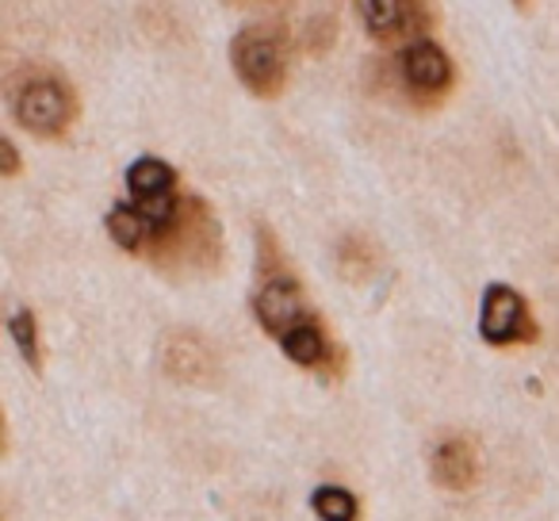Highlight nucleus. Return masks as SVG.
<instances>
[{"instance_id": "obj_1", "label": "nucleus", "mask_w": 559, "mask_h": 521, "mask_svg": "<svg viewBox=\"0 0 559 521\" xmlns=\"http://www.w3.org/2000/svg\"><path fill=\"white\" fill-rule=\"evenodd\" d=\"M253 311L261 327L280 342V350L288 353V360L311 368L319 376H342V345L322 330L314 311L307 307L304 292H299L296 276L284 269H264L261 288L253 296Z\"/></svg>"}, {"instance_id": "obj_2", "label": "nucleus", "mask_w": 559, "mask_h": 521, "mask_svg": "<svg viewBox=\"0 0 559 521\" xmlns=\"http://www.w3.org/2000/svg\"><path fill=\"white\" fill-rule=\"evenodd\" d=\"M142 257L169 276L211 273V269H218V261H223V230H218V218L211 215V208L200 196H185L177 215L154 230V238H150Z\"/></svg>"}, {"instance_id": "obj_3", "label": "nucleus", "mask_w": 559, "mask_h": 521, "mask_svg": "<svg viewBox=\"0 0 559 521\" xmlns=\"http://www.w3.org/2000/svg\"><path fill=\"white\" fill-rule=\"evenodd\" d=\"M9 108L20 127L43 134V139H55V134L70 131L81 104L62 73L47 70V66H27L24 73L12 78Z\"/></svg>"}, {"instance_id": "obj_4", "label": "nucleus", "mask_w": 559, "mask_h": 521, "mask_svg": "<svg viewBox=\"0 0 559 521\" xmlns=\"http://www.w3.org/2000/svg\"><path fill=\"white\" fill-rule=\"evenodd\" d=\"M230 62L238 81L261 100H276L288 85V66H292V50H288V35L272 24H253L246 32H238L230 47Z\"/></svg>"}, {"instance_id": "obj_5", "label": "nucleus", "mask_w": 559, "mask_h": 521, "mask_svg": "<svg viewBox=\"0 0 559 521\" xmlns=\"http://www.w3.org/2000/svg\"><path fill=\"white\" fill-rule=\"evenodd\" d=\"M395 70L399 81H403V93L418 104H441L452 93V85H456V66H452V58L433 39L406 43L399 50Z\"/></svg>"}, {"instance_id": "obj_6", "label": "nucleus", "mask_w": 559, "mask_h": 521, "mask_svg": "<svg viewBox=\"0 0 559 521\" xmlns=\"http://www.w3.org/2000/svg\"><path fill=\"white\" fill-rule=\"evenodd\" d=\"M479 334L490 345H525L536 338L533 315L528 304L510 288V284H490L483 292V315H479Z\"/></svg>"}, {"instance_id": "obj_7", "label": "nucleus", "mask_w": 559, "mask_h": 521, "mask_svg": "<svg viewBox=\"0 0 559 521\" xmlns=\"http://www.w3.org/2000/svg\"><path fill=\"white\" fill-rule=\"evenodd\" d=\"M157 365L177 383H215L218 376L215 350L195 330H169L157 345Z\"/></svg>"}, {"instance_id": "obj_8", "label": "nucleus", "mask_w": 559, "mask_h": 521, "mask_svg": "<svg viewBox=\"0 0 559 521\" xmlns=\"http://www.w3.org/2000/svg\"><path fill=\"white\" fill-rule=\"evenodd\" d=\"M360 24L368 27V35L391 43V39H426V32L433 27V12L426 4L414 0H360L357 4Z\"/></svg>"}, {"instance_id": "obj_9", "label": "nucleus", "mask_w": 559, "mask_h": 521, "mask_svg": "<svg viewBox=\"0 0 559 521\" xmlns=\"http://www.w3.org/2000/svg\"><path fill=\"white\" fill-rule=\"evenodd\" d=\"M429 472H433L437 487L460 495V490H467L479 479V457H475L467 437H444V441H437L433 457H429Z\"/></svg>"}, {"instance_id": "obj_10", "label": "nucleus", "mask_w": 559, "mask_h": 521, "mask_svg": "<svg viewBox=\"0 0 559 521\" xmlns=\"http://www.w3.org/2000/svg\"><path fill=\"white\" fill-rule=\"evenodd\" d=\"M127 192L131 200H165L177 196V169L162 157H139L127 169Z\"/></svg>"}, {"instance_id": "obj_11", "label": "nucleus", "mask_w": 559, "mask_h": 521, "mask_svg": "<svg viewBox=\"0 0 559 521\" xmlns=\"http://www.w3.org/2000/svg\"><path fill=\"white\" fill-rule=\"evenodd\" d=\"M311 506L322 521H360V506H357V498H353V490L334 487V483L314 490Z\"/></svg>"}, {"instance_id": "obj_12", "label": "nucleus", "mask_w": 559, "mask_h": 521, "mask_svg": "<svg viewBox=\"0 0 559 521\" xmlns=\"http://www.w3.org/2000/svg\"><path fill=\"white\" fill-rule=\"evenodd\" d=\"M9 330H12V342H16L20 357H24L27 365L39 372V368H43V350H39V327H35V315L32 311H16V315H12V322H9Z\"/></svg>"}, {"instance_id": "obj_13", "label": "nucleus", "mask_w": 559, "mask_h": 521, "mask_svg": "<svg viewBox=\"0 0 559 521\" xmlns=\"http://www.w3.org/2000/svg\"><path fill=\"white\" fill-rule=\"evenodd\" d=\"M337 269H342L353 284H360L372 273V246H368L365 238H345L342 249H337Z\"/></svg>"}, {"instance_id": "obj_14", "label": "nucleus", "mask_w": 559, "mask_h": 521, "mask_svg": "<svg viewBox=\"0 0 559 521\" xmlns=\"http://www.w3.org/2000/svg\"><path fill=\"white\" fill-rule=\"evenodd\" d=\"M0 173H4V177H16L20 173V150L12 139L0 142Z\"/></svg>"}]
</instances>
